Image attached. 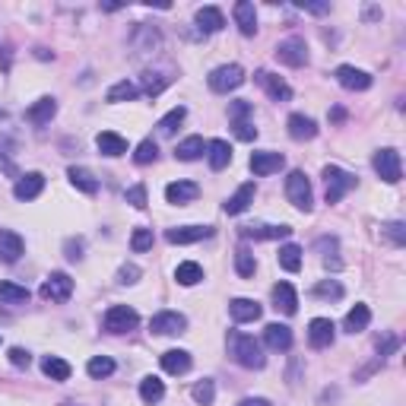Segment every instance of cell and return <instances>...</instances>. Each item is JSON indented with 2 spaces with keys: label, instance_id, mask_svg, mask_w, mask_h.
<instances>
[{
  "label": "cell",
  "instance_id": "28",
  "mask_svg": "<svg viewBox=\"0 0 406 406\" xmlns=\"http://www.w3.org/2000/svg\"><path fill=\"white\" fill-rule=\"evenodd\" d=\"M273 302H276V308L283 311V314H295L298 311V295H295V289H292L289 283L273 285Z\"/></svg>",
  "mask_w": 406,
  "mask_h": 406
},
{
  "label": "cell",
  "instance_id": "33",
  "mask_svg": "<svg viewBox=\"0 0 406 406\" xmlns=\"http://www.w3.org/2000/svg\"><path fill=\"white\" fill-rule=\"evenodd\" d=\"M203 152H207V143H203V137H187L178 143L175 156L181 159V162H194V159H200Z\"/></svg>",
  "mask_w": 406,
  "mask_h": 406
},
{
  "label": "cell",
  "instance_id": "22",
  "mask_svg": "<svg viewBox=\"0 0 406 406\" xmlns=\"http://www.w3.org/2000/svg\"><path fill=\"white\" fill-rule=\"evenodd\" d=\"M264 343L273 349V352H285V349L292 346V330L285 327V324H266Z\"/></svg>",
  "mask_w": 406,
  "mask_h": 406
},
{
  "label": "cell",
  "instance_id": "3",
  "mask_svg": "<svg viewBox=\"0 0 406 406\" xmlns=\"http://www.w3.org/2000/svg\"><path fill=\"white\" fill-rule=\"evenodd\" d=\"M324 181H327V203H340L355 187V178L349 171H343L340 165H327L324 168Z\"/></svg>",
  "mask_w": 406,
  "mask_h": 406
},
{
  "label": "cell",
  "instance_id": "19",
  "mask_svg": "<svg viewBox=\"0 0 406 406\" xmlns=\"http://www.w3.org/2000/svg\"><path fill=\"white\" fill-rule=\"evenodd\" d=\"M200 197V187H197L194 181H171L168 187H165V200L175 203V207H184V203L197 200Z\"/></svg>",
  "mask_w": 406,
  "mask_h": 406
},
{
  "label": "cell",
  "instance_id": "2",
  "mask_svg": "<svg viewBox=\"0 0 406 406\" xmlns=\"http://www.w3.org/2000/svg\"><path fill=\"white\" fill-rule=\"evenodd\" d=\"M285 197H289V203L295 209H302V213H308L311 203H314V194H311V181L304 171H289V178H285Z\"/></svg>",
  "mask_w": 406,
  "mask_h": 406
},
{
  "label": "cell",
  "instance_id": "29",
  "mask_svg": "<svg viewBox=\"0 0 406 406\" xmlns=\"http://www.w3.org/2000/svg\"><path fill=\"white\" fill-rule=\"evenodd\" d=\"M162 368L168 374L190 371V352H187V349H168V352H162Z\"/></svg>",
  "mask_w": 406,
  "mask_h": 406
},
{
  "label": "cell",
  "instance_id": "43",
  "mask_svg": "<svg viewBox=\"0 0 406 406\" xmlns=\"http://www.w3.org/2000/svg\"><path fill=\"white\" fill-rule=\"evenodd\" d=\"M235 270H238V276L251 279L254 270H257V260H254V254L247 251V247H238V254H235Z\"/></svg>",
  "mask_w": 406,
  "mask_h": 406
},
{
  "label": "cell",
  "instance_id": "5",
  "mask_svg": "<svg viewBox=\"0 0 406 406\" xmlns=\"http://www.w3.org/2000/svg\"><path fill=\"white\" fill-rule=\"evenodd\" d=\"M102 324H105L108 333H127V330H133L140 324V314L130 304H111L105 311V317H102Z\"/></svg>",
  "mask_w": 406,
  "mask_h": 406
},
{
  "label": "cell",
  "instance_id": "53",
  "mask_svg": "<svg viewBox=\"0 0 406 406\" xmlns=\"http://www.w3.org/2000/svg\"><path fill=\"white\" fill-rule=\"evenodd\" d=\"M10 365H13V368H29V365H32V355L25 352L23 346H13V349H10Z\"/></svg>",
  "mask_w": 406,
  "mask_h": 406
},
{
  "label": "cell",
  "instance_id": "31",
  "mask_svg": "<svg viewBox=\"0 0 406 406\" xmlns=\"http://www.w3.org/2000/svg\"><path fill=\"white\" fill-rule=\"evenodd\" d=\"M368 324H371V308H368V304H355V308L346 314V321H343V330H349V333H362Z\"/></svg>",
  "mask_w": 406,
  "mask_h": 406
},
{
  "label": "cell",
  "instance_id": "17",
  "mask_svg": "<svg viewBox=\"0 0 406 406\" xmlns=\"http://www.w3.org/2000/svg\"><path fill=\"white\" fill-rule=\"evenodd\" d=\"M254 194H257V187H254V181H247V184H241L238 190H235L232 197H228L226 203H222V209H226L228 216H238V213H245L247 207L254 203Z\"/></svg>",
  "mask_w": 406,
  "mask_h": 406
},
{
  "label": "cell",
  "instance_id": "37",
  "mask_svg": "<svg viewBox=\"0 0 406 406\" xmlns=\"http://www.w3.org/2000/svg\"><path fill=\"white\" fill-rule=\"evenodd\" d=\"M175 279H178L181 285H197V283L203 279V266L194 264V260H184V264L175 266Z\"/></svg>",
  "mask_w": 406,
  "mask_h": 406
},
{
  "label": "cell",
  "instance_id": "46",
  "mask_svg": "<svg viewBox=\"0 0 406 406\" xmlns=\"http://www.w3.org/2000/svg\"><path fill=\"white\" fill-rule=\"evenodd\" d=\"M314 295L317 298H343V285L336 279H324V283L314 285Z\"/></svg>",
  "mask_w": 406,
  "mask_h": 406
},
{
  "label": "cell",
  "instance_id": "49",
  "mask_svg": "<svg viewBox=\"0 0 406 406\" xmlns=\"http://www.w3.org/2000/svg\"><path fill=\"white\" fill-rule=\"evenodd\" d=\"M228 118H232V124L235 121H247L251 118V102H245V99L232 102V105H228Z\"/></svg>",
  "mask_w": 406,
  "mask_h": 406
},
{
  "label": "cell",
  "instance_id": "40",
  "mask_svg": "<svg viewBox=\"0 0 406 406\" xmlns=\"http://www.w3.org/2000/svg\"><path fill=\"white\" fill-rule=\"evenodd\" d=\"M184 114H187V108H184V105L171 108V111L165 114V118L156 124V127H159V133H162V137H171V133L178 130V124H181V121H184Z\"/></svg>",
  "mask_w": 406,
  "mask_h": 406
},
{
  "label": "cell",
  "instance_id": "26",
  "mask_svg": "<svg viewBox=\"0 0 406 406\" xmlns=\"http://www.w3.org/2000/svg\"><path fill=\"white\" fill-rule=\"evenodd\" d=\"M289 137L292 140H314L317 137V124L308 114H289Z\"/></svg>",
  "mask_w": 406,
  "mask_h": 406
},
{
  "label": "cell",
  "instance_id": "1",
  "mask_svg": "<svg viewBox=\"0 0 406 406\" xmlns=\"http://www.w3.org/2000/svg\"><path fill=\"white\" fill-rule=\"evenodd\" d=\"M228 352L241 368H264V349L247 333H228Z\"/></svg>",
  "mask_w": 406,
  "mask_h": 406
},
{
  "label": "cell",
  "instance_id": "14",
  "mask_svg": "<svg viewBox=\"0 0 406 406\" xmlns=\"http://www.w3.org/2000/svg\"><path fill=\"white\" fill-rule=\"evenodd\" d=\"M213 235V228L209 226H181V228H168L165 232V238L171 241V245H194V241H203Z\"/></svg>",
  "mask_w": 406,
  "mask_h": 406
},
{
  "label": "cell",
  "instance_id": "6",
  "mask_svg": "<svg viewBox=\"0 0 406 406\" xmlns=\"http://www.w3.org/2000/svg\"><path fill=\"white\" fill-rule=\"evenodd\" d=\"M374 171H378V178H384L387 184H397L400 178H403V162H400V152L397 149H378L374 152Z\"/></svg>",
  "mask_w": 406,
  "mask_h": 406
},
{
  "label": "cell",
  "instance_id": "55",
  "mask_svg": "<svg viewBox=\"0 0 406 406\" xmlns=\"http://www.w3.org/2000/svg\"><path fill=\"white\" fill-rule=\"evenodd\" d=\"M400 343H397V336H384V340H378V352H381V359H384L387 352H393Z\"/></svg>",
  "mask_w": 406,
  "mask_h": 406
},
{
  "label": "cell",
  "instance_id": "13",
  "mask_svg": "<svg viewBox=\"0 0 406 406\" xmlns=\"http://www.w3.org/2000/svg\"><path fill=\"white\" fill-rule=\"evenodd\" d=\"M285 165L283 152H273V149H264V152H254L251 156V171L254 175H273V171H279Z\"/></svg>",
  "mask_w": 406,
  "mask_h": 406
},
{
  "label": "cell",
  "instance_id": "15",
  "mask_svg": "<svg viewBox=\"0 0 406 406\" xmlns=\"http://www.w3.org/2000/svg\"><path fill=\"white\" fill-rule=\"evenodd\" d=\"M232 16H235V25H238L241 35H254V32H257V10H254L251 0H238Z\"/></svg>",
  "mask_w": 406,
  "mask_h": 406
},
{
  "label": "cell",
  "instance_id": "20",
  "mask_svg": "<svg viewBox=\"0 0 406 406\" xmlns=\"http://www.w3.org/2000/svg\"><path fill=\"white\" fill-rule=\"evenodd\" d=\"M130 44H133V51H137V54H152V51L162 44V35H159L152 25H143V23H140L137 32H133V42H130Z\"/></svg>",
  "mask_w": 406,
  "mask_h": 406
},
{
  "label": "cell",
  "instance_id": "12",
  "mask_svg": "<svg viewBox=\"0 0 406 406\" xmlns=\"http://www.w3.org/2000/svg\"><path fill=\"white\" fill-rule=\"evenodd\" d=\"M42 190H44V175H42V171H29V175H23L16 184H13L16 200H35Z\"/></svg>",
  "mask_w": 406,
  "mask_h": 406
},
{
  "label": "cell",
  "instance_id": "10",
  "mask_svg": "<svg viewBox=\"0 0 406 406\" xmlns=\"http://www.w3.org/2000/svg\"><path fill=\"white\" fill-rule=\"evenodd\" d=\"M276 57L285 67H304L308 63V48H304L302 38H285L276 44Z\"/></svg>",
  "mask_w": 406,
  "mask_h": 406
},
{
  "label": "cell",
  "instance_id": "41",
  "mask_svg": "<svg viewBox=\"0 0 406 406\" xmlns=\"http://www.w3.org/2000/svg\"><path fill=\"white\" fill-rule=\"evenodd\" d=\"M86 371H89V378H95V381L108 378V374H114V359H108V355H92Z\"/></svg>",
  "mask_w": 406,
  "mask_h": 406
},
{
  "label": "cell",
  "instance_id": "56",
  "mask_svg": "<svg viewBox=\"0 0 406 406\" xmlns=\"http://www.w3.org/2000/svg\"><path fill=\"white\" fill-rule=\"evenodd\" d=\"M238 406H270V400H264V397H247V400H241Z\"/></svg>",
  "mask_w": 406,
  "mask_h": 406
},
{
  "label": "cell",
  "instance_id": "52",
  "mask_svg": "<svg viewBox=\"0 0 406 406\" xmlns=\"http://www.w3.org/2000/svg\"><path fill=\"white\" fill-rule=\"evenodd\" d=\"M137 279H140V266H137V264H124V266L118 270V283H121V285H133Z\"/></svg>",
  "mask_w": 406,
  "mask_h": 406
},
{
  "label": "cell",
  "instance_id": "11",
  "mask_svg": "<svg viewBox=\"0 0 406 406\" xmlns=\"http://www.w3.org/2000/svg\"><path fill=\"white\" fill-rule=\"evenodd\" d=\"M333 336H336V327L330 317H314V321L308 324V343L314 349H327L330 343H333Z\"/></svg>",
  "mask_w": 406,
  "mask_h": 406
},
{
  "label": "cell",
  "instance_id": "51",
  "mask_svg": "<svg viewBox=\"0 0 406 406\" xmlns=\"http://www.w3.org/2000/svg\"><path fill=\"white\" fill-rule=\"evenodd\" d=\"M232 127H235V137H238V140H245V143H251V140L257 137V127H254L251 121H235Z\"/></svg>",
  "mask_w": 406,
  "mask_h": 406
},
{
  "label": "cell",
  "instance_id": "50",
  "mask_svg": "<svg viewBox=\"0 0 406 406\" xmlns=\"http://www.w3.org/2000/svg\"><path fill=\"white\" fill-rule=\"evenodd\" d=\"M127 203H130V207H137V209H143L146 207V187L143 184H133V187H127Z\"/></svg>",
  "mask_w": 406,
  "mask_h": 406
},
{
  "label": "cell",
  "instance_id": "9",
  "mask_svg": "<svg viewBox=\"0 0 406 406\" xmlns=\"http://www.w3.org/2000/svg\"><path fill=\"white\" fill-rule=\"evenodd\" d=\"M336 82H340L343 89H349V92H365L368 86H371V76L365 73V70L352 67V63H343V67H336Z\"/></svg>",
  "mask_w": 406,
  "mask_h": 406
},
{
  "label": "cell",
  "instance_id": "30",
  "mask_svg": "<svg viewBox=\"0 0 406 406\" xmlns=\"http://www.w3.org/2000/svg\"><path fill=\"white\" fill-rule=\"evenodd\" d=\"M222 25H226L222 10H216V6H200L197 10V29L200 32H219Z\"/></svg>",
  "mask_w": 406,
  "mask_h": 406
},
{
  "label": "cell",
  "instance_id": "25",
  "mask_svg": "<svg viewBox=\"0 0 406 406\" xmlns=\"http://www.w3.org/2000/svg\"><path fill=\"white\" fill-rule=\"evenodd\" d=\"M67 178L76 190H82V194H95V190H99V178H95L89 168H82V165H70Z\"/></svg>",
  "mask_w": 406,
  "mask_h": 406
},
{
  "label": "cell",
  "instance_id": "7",
  "mask_svg": "<svg viewBox=\"0 0 406 406\" xmlns=\"http://www.w3.org/2000/svg\"><path fill=\"white\" fill-rule=\"evenodd\" d=\"M184 327H187V317L178 314V311H159L149 321V330L159 336H178V333H184Z\"/></svg>",
  "mask_w": 406,
  "mask_h": 406
},
{
  "label": "cell",
  "instance_id": "39",
  "mask_svg": "<svg viewBox=\"0 0 406 406\" xmlns=\"http://www.w3.org/2000/svg\"><path fill=\"white\" fill-rule=\"evenodd\" d=\"M279 266H283L285 273H298V266H302V247H298V245H283V247H279Z\"/></svg>",
  "mask_w": 406,
  "mask_h": 406
},
{
  "label": "cell",
  "instance_id": "45",
  "mask_svg": "<svg viewBox=\"0 0 406 406\" xmlns=\"http://www.w3.org/2000/svg\"><path fill=\"white\" fill-rule=\"evenodd\" d=\"M130 247L137 254L149 251V247H152V228H137V232L130 235Z\"/></svg>",
  "mask_w": 406,
  "mask_h": 406
},
{
  "label": "cell",
  "instance_id": "27",
  "mask_svg": "<svg viewBox=\"0 0 406 406\" xmlns=\"http://www.w3.org/2000/svg\"><path fill=\"white\" fill-rule=\"evenodd\" d=\"M95 146H99L102 156H111V159L127 152V140L118 137V133H111V130H102L99 137H95Z\"/></svg>",
  "mask_w": 406,
  "mask_h": 406
},
{
  "label": "cell",
  "instance_id": "18",
  "mask_svg": "<svg viewBox=\"0 0 406 406\" xmlns=\"http://www.w3.org/2000/svg\"><path fill=\"white\" fill-rule=\"evenodd\" d=\"M257 82L266 89V95H270L273 102H289V99H292L289 82H283L279 76H273L270 70H257Z\"/></svg>",
  "mask_w": 406,
  "mask_h": 406
},
{
  "label": "cell",
  "instance_id": "4",
  "mask_svg": "<svg viewBox=\"0 0 406 406\" xmlns=\"http://www.w3.org/2000/svg\"><path fill=\"white\" fill-rule=\"evenodd\" d=\"M209 89L219 95L232 92V89H238L241 82H245V70L238 67V63H222V67H216L213 73H209Z\"/></svg>",
  "mask_w": 406,
  "mask_h": 406
},
{
  "label": "cell",
  "instance_id": "23",
  "mask_svg": "<svg viewBox=\"0 0 406 406\" xmlns=\"http://www.w3.org/2000/svg\"><path fill=\"white\" fill-rule=\"evenodd\" d=\"M207 162L213 171H222L228 162H232V146L226 140H209L207 143Z\"/></svg>",
  "mask_w": 406,
  "mask_h": 406
},
{
  "label": "cell",
  "instance_id": "47",
  "mask_svg": "<svg viewBox=\"0 0 406 406\" xmlns=\"http://www.w3.org/2000/svg\"><path fill=\"white\" fill-rule=\"evenodd\" d=\"M384 235H387V238H390L397 247L406 245V226H403V222H387V226H384Z\"/></svg>",
  "mask_w": 406,
  "mask_h": 406
},
{
  "label": "cell",
  "instance_id": "8",
  "mask_svg": "<svg viewBox=\"0 0 406 406\" xmlns=\"http://www.w3.org/2000/svg\"><path fill=\"white\" fill-rule=\"evenodd\" d=\"M73 295V279L67 273H51L42 283V298L44 302H67Z\"/></svg>",
  "mask_w": 406,
  "mask_h": 406
},
{
  "label": "cell",
  "instance_id": "38",
  "mask_svg": "<svg viewBox=\"0 0 406 406\" xmlns=\"http://www.w3.org/2000/svg\"><path fill=\"white\" fill-rule=\"evenodd\" d=\"M137 95H140V86H137V82L121 80V82H114V86L108 89L105 99H108V102H130V99H137Z\"/></svg>",
  "mask_w": 406,
  "mask_h": 406
},
{
  "label": "cell",
  "instance_id": "36",
  "mask_svg": "<svg viewBox=\"0 0 406 406\" xmlns=\"http://www.w3.org/2000/svg\"><path fill=\"white\" fill-rule=\"evenodd\" d=\"M0 302H6V304H23V302H29V289H25V285L10 283V279H0Z\"/></svg>",
  "mask_w": 406,
  "mask_h": 406
},
{
  "label": "cell",
  "instance_id": "57",
  "mask_svg": "<svg viewBox=\"0 0 406 406\" xmlns=\"http://www.w3.org/2000/svg\"><path fill=\"white\" fill-rule=\"evenodd\" d=\"M298 6H302V10H308V13H327L330 10L327 4H298Z\"/></svg>",
  "mask_w": 406,
  "mask_h": 406
},
{
  "label": "cell",
  "instance_id": "32",
  "mask_svg": "<svg viewBox=\"0 0 406 406\" xmlns=\"http://www.w3.org/2000/svg\"><path fill=\"white\" fill-rule=\"evenodd\" d=\"M241 235H247V238H289L292 228L289 226H245L241 228Z\"/></svg>",
  "mask_w": 406,
  "mask_h": 406
},
{
  "label": "cell",
  "instance_id": "48",
  "mask_svg": "<svg viewBox=\"0 0 406 406\" xmlns=\"http://www.w3.org/2000/svg\"><path fill=\"white\" fill-rule=\"evenodd\" d=\"M165 86H168V80H165V76H159V73H143V89H146L149 95H159Z\"/></svg>",
  "mask_w": 406,
  "mask_h": 406
},
{
  "label": "cell",
  "instance_id": "34",
  "mask_svg": "<svg viewBox=\"0 0 406 406\" xmlns=\"http://www.w3.org/2000/svg\"><path fill=\"white\" fill-rule=\"evenodd\" d=\"M42 371H44V378H51V381H67L70 378V365L61 359V355H44Z\"/></svg>",
  "mask_w": 406,
  "mask_h": 406
},
{
  "label": "cell",
  "instance_id": "42",
  "mask_svg": "<svg viewBox=\"0 0 406 406\" xmlns=\"http://www.w3.org/2000/svg\"><path fill=\"white\" fill-rule=\"evenodd\" d=\"M190 397H194L200 406H209V403H213V400H216V384H213V378L197 381L194 390H190Z\"/></svg>",
  "mask_w": 406,
  "mask_h": 406
},
{
  "label": "cell",
  "instance_id": "54",
  "mask_svg": "<svg viewBox=\"0 0 406 406\" xmlns=\"http://www.w3.org/2000/svg\"><path fill=\"white\" fill-rule=\"evenodd\" d=\"M63 251H67V257H70V260H80V257H82V238H67Z\"/></svg>",
  "mask_w": 406,
  "mask_h": 406
},
{
  "label": "cell",
  "instance_id": "35",
  "mask_svg": "<svg viewBox=\"0 0 406 406\" xmlns=\"http://www.w3.org/2000/svg\"><path fill=\"white\" fill-rule=\"evenodd\" d=\"M140 397H143V403H159V400L165 397V384L156 374H146V378L140 381Z\"/></svg>",
  "mask_w": 406,
  "mask_h": 406
},
{
  "label": "cell",
  "instance_id": "24",
  "mask_svg": "<svg viewBox=\"0 0 406 406\" xmlns=\"http://www.w3.org/2000/svg\"><path fill=\"white\" fill-rule=\"evenodd\" d=\"M57 114V102L51 99V95H42V99L35 102V105H29V111H25V118L32 121V124H51V118Z\"/></svg>",
  "mask_w": 406,
  "mask_h": 406
},
{
  "label": "cell",
  "instance_id": "44",
  "mask_svg": "<svg viewBox=\"0 0 406 406\" xmlns=\"http://www.w3.org/2000/svg\"><path fill=\"white\" fill-rule=\"evenodd\" d=\"M156 156H159V146L152 143V140H143V143L137 146V152H133V162H137V165H149V162H156Z\"/></svg>",
  "mask_w": 406,
  "mask_h": 406
},
{
  "label": "cell",
  "instance_id": "21",
  "mask_svg": "<svg viewBox=\"0 0 406 406\" xmlns=\"http://www.w3.org/2000/svg\"><path fill=\"white\" fill-rule=\"evenodd\" d=\"M228 314H232L235 324H251L260 317V304L254 298H232L228 302Z\"/></svg>",
  "mask_w": 406,
  "mask_h": 406
},
{
  "label": "cell",
  "instance_id": "16",
  "mask_svg": "<svg viewBox=\"0 0 406 406\" xmlns=\"http://www.w3.org/2000/svg\"><path fill=\"white\" fill-rule=\"evenodd\" d=\"M23 238L10 228H0V264H16L23 257Z\"/></svg>",
  "mask_w": 406,
  "mask_h": 406
}]
</instances>
